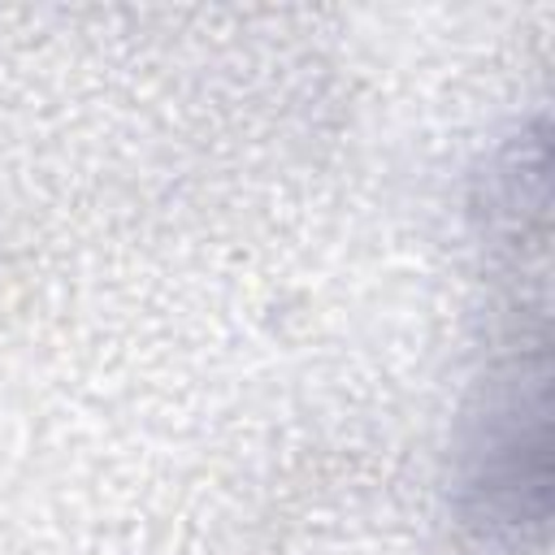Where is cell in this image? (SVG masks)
<instances>
[{
  "label": "cell",
  "mask_w": 555,
  "mask_h": 555,
  "mask_svg": "<svg viewBox=\"0 0 555 555\" xmlns=\"http://www.w3.org/2000/svg\"><path fill=\"white\" fill-rule=\"evenodd\" d=\"M451 520L468 555H542L551 533L546 299L516 308L473 382L451 447Z\"/></svg>",
  "instance_id": "cell-1"
},
{
  "label": "cell",
  "mask_w": 555,
  "mask_h": 555,
  "mask_svg": "<svg viewBox=\"0 0 555 555\" xmlns=\"http://www.w3.org/2000/svg\"><path fill=\"white\" fill-rule=\"evenodd\" d=\"M546 126L542 117L516 126L473 173L468 212L494 264L525 278V260H546L551 238V182H546Z\"/></svg>",
  "instance_id": "cell-2"
}]
</instances>
